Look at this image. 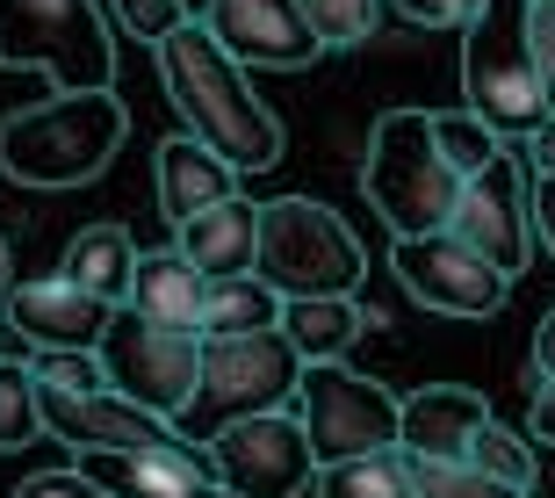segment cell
Returning a JSON list of instances; mask_svg holds the SVG:
<instances>
[{
    "label": "cell",
    "mask_w": 555,
    "mask_h": 498,
    "mask_svg": "<svg viewBox=\"0 0 555 498\" xmlns=\"http://www.w3.org/2000/svg\"><path fill=\"white\" fill-rule=\"evenodd\" d=\"M159 51V80H166V102L181 108L188 138H203L217 159H231L238 174H268L282 166V116H274L260 94H253L246 65L231 59L224 43L209 37L203 22H181Z\"/></svg>",
    "instance_id": "1"
},
{
    "label": "cell",
    "mask_w": 555,
    "mask_h": 498,
    "mask_svg": "<svg viewBox=\"0 0 555 498\" xmlns=\"http://www.w3.org/2000/svg\"><path fill=\"white\" fill-rule=\"evenodd\" d=\"M124 130H130V116L116 102V87L51 94V102L0 116V166H8L15 188H80L116 159Z\"/></svg>",
    "instance_id": "2"
},
{
    "label": "cell",
    "mask_w": 555,
    "mask_h": 498,
    "mask_svg": "<svg viewBox=\"0 0 555 498\" xmlns=\"http://www.w3.org/2000/svg\"><path fill=\"white\" fill-rule=\"evenodd\" d=\"M361 188H369L375 217L390 225V239L454 231L462 174L448 166V152H440V138H433L426 108H390V116H375L369 159H361Z\"/></svg>",
    "instance_id": "3"
},
{
    "label": "cell",
    "mask_w": 555,
    "mask_h": 498,
    "mask_svg": "<svg viewBox=\"0 0 555 498\" xmlns=\"http://www.w3.org/2000/svg\"><path fill=\"white\" fill-rule=\"evenodd\" d=\"M527 8L534 0H483L476 22L462 29V102L498 138H534L541 124H555V94L541 80Z\"/></svg>",
    "instance_id": "4"
},
{
    "label": "cell",
    "mask_w": 555,
    "mask_h": 498,
    "mask_svg": "<svg viewBox=\"0 0 555 498\" xmlns=\"http://www.w3.org/2000/svg\"><path fill=\"white\" fill-rule=\"evenodd\" d=\"M310 361L288 347V332H246V340H209L203 347V383L188 397V412L173 419L181 440L209 448V440L260 412H296Z\"/></svg>",
    "instance_id": "5"
},
{
    "label": "cell",
    "mask_w": 555,
    "mask_h": 498,
    "mask_svg": "<svg viewBox=\"0 0 555 498\" xmlns=\"http://www.w3.org/2000/svg\"><path fill=\"white\" fill-rule=\"evenodd\" d=\"M361 274H369V253L347 231V217H332L310 195L260 203V282L282 304H304V296H361Z\"/></svg>",
    "instance_id": "6"
},
{
    "label": "cell",
    "mask_w": 555,
    "mask_h": 498,
    "mask_svg": "<svg viewBox=\"0 0 555 498\" xmlns=\"http://www.w3.org/2000/svg\"><path fill=\"white\" fill-rule=\"evenodd\" d=\"M0 65H37L59 94L116 87V37L102 0H0Z\"/></svg>",
    "instance_id": "7"
},
{
    "label": "cell",
    "mask_w": 555,
    "mask_h": 498,
    "mask_svg": "<svg viewBox=\"0 0 555 498\" xmlns=\"http://www.w3.org/2000/svg\"><path fill=\"white\" fill-rule=\"evenodd\" d=\"M296 419H304L310 448H318V470L375 456V448H404V397H390L369 375H353L347 361H318L304 375Z\"/></svg>",
    "instance_id": "8"
},
{
    "label": "cell",
    "mask_w": 555,
    "mask_h": 498,
    "mask_svg": "<svg viewBox=\"0 0 555 498\" xmlns=\"http://www.w3.org/2000/svg\"><path fill=\"white\" fill-rule=\"evenodd\" d=\"M203 347H209L203 332L116 311V325H108V340H102V369L130 405H144V412H159V419H181L195 383H203Z\"/></svg>",
    "instance_id": "9"
},
{
    "label": "cell",
    "mask_w": 555,
    "mask_h": 498,
    "mask_svg": "<svg viewBox=\"0 0 555 498\" xmlns=\"http://www.w3.org/2000/svg\"><path fill=\"white\" fill-rule=\"evenodd\" d=\"M209 462H217L224 498H304L318 484V448L296 412H260L224 426L209 440Z\"/></svg>",
    "instance_id": "10"
},
{
    "label": "cell",
    "mask_w": 555,
    "mask_h": 498,
    "mask_svg": "<svg viewBox=\"0 0 555 498\" xmlns=\"http://www.w3.org/2000/svg\"><path fill=\"white\" fill-rule=\"evenodd\" d=\"M390 268L404 282L418 311L440 318H491L513 296V274L491 268L476 246H462L454 231H426V239H390Z\"/></svg>",
    "instance_id": "11"
},
{
    "label": "cell",
    "mask_w": 555,
    "mask_h": 498,
    "mask_svg": "<svg viewBox=\"0 0 555 498\" xmlns=\"http://www.w3.org/2000/svg\"><path fill=\"white\" fill-rule=\"evenodd\" d=\"M0 318L37 354H102L108 325H116V304L87 296L65 274H29V282H15V290L0 296Z\"/></svg>",
    "instance_id": "12"
},
{
    "label": "cell",
    "mask_w": 555,
    "mask_h": 498,
    "mask_svg": "<svg viewBox=\"0 0 555 498\" xmlns=\"http://www.w3.org/2000/svg\"><path fill=\"white\" fill-rule=\"evenodd\" d=\"M454 239H462V246H476L491 268H505V274H519L527 260H534V203H527V174H519L513 152H505L491 174L462 181V203H454Z\"/></svg>",
    "instance_id": "13"
},
{
    "label": "cell",
    "mask_w": 555,
    "mask_h": 498,
    "mask_svg": "<svg viewBox=\"0 0 555 498\" xmlns=\"http://www.w3.org/2000/svg\"><path fill=\"white\" fill-rule=\"evenodd\" d=\"M203 29L238 65H268V73H304L310 59H325V43L296 0H209Z\"/></svg>",
    "instance_id": "14"
},
{
    "label": "cell",
    "mask_w": 555,
    "mask_h": 498,
    "mask_svg": "<svg viewBox=\"0 0 555 498\" xmlns=\"http://www.w3.org/2000/svg\"><path fill=\"white\" fill-rule=\"evenodd\" d=\"M80 470L108 498H224L217 462L195 440H181V448H144V456H80Z\"/></svg>",
    "instance_id": "15"
},
{
    "label": "cell",
    "mask_w": 555,
    "mask_h": 498,
    "mask_svg": "<svg viewBox=\"0 0 555 498\" xmlns=\"http://www.w3.org/2000/svg\"><path fill=\"white\" fill-rule=\"evenodd\" d=\"M483 426H491V405L469 383H426L404 397V456L412 462H469Z\"/></svg>",
    "instance_id": "16"
},
{
    "label": "cell",
    "mask_w": 555,
    "mask_h": 498,
    "mask_svg": "<svg viewBox=\"0 0 555 498\" xmlns=\"http://www.w3.org/2000/svg\"><path fill=\"white\" fill-rule=\"evenodd\" d=\"M173 246L209 274V282H231V274H260V203L253 195H231V203L203 209L173 231Z\"/></svg>",
    "instance_id": "17"
},
{
    "label": "cell",
    "mask_w": 555,
    "mask_h": 498,
    "mask_svg": "<svg viewBox=\"0 0 555 498\" xmlns=\"http://www.w3.org/2000/svg\"><path fill=\"white\" fill-rule=\"evenodd\" d=\"M238 195V166L217 159V152L203 145V138H166L159 145V209H166V225L181 231L188 217H203V209L231 203Z\"/></svg>",
    "instance_id": "18"
},
{
    "label": "cell",
    "mask_w": 555,
    "mask_h": 498,
    "mask_svg": "<svg viewBox=\"0 0 555 498\" xmlns=\"http://www.w3.org/2000/svg\"><path fill=\"white\" fill-rule=\"evenodd\" d=\"M203 304H209V274L195 268L181 246H159V253L138 260V282H130L124 311L159 318V325H181V332H203Z\"/></svg>",
    "instance_id": "19"
},
{
    "label": "cell",
    "mask_w": 555,
    "mask_h": 498,
    "mask_svg": "<svg viewBox=\"0 0 555 498\" xmlns=\"http://www.w3.org/2000/svg\"><path fill=\"white\" fill-rule=\"evenodd\" d=\"M369 325H375V311H361V296H304V304H282L288 347L304 354L310 369L318 361H347V347Z\"/></svg>",
    "instance_id": "20"
},
{
    "label": "cell",
    "mask_w": 555,
    "mask_h": 498,
    "mask_svg": "<svg viewBox=\"0 0 555 498\" xmlns=\"http://www.w3.org/2000/svg\"><path fill=\"white\" fill-rule=\"evenodd\" d=\"M138 260L144 253L130 246V231L124 225H87L73 246H65V282H80L87 296H102V304H116L124 311L130 304V282H138Z\"/></svg>",
    "instance_id": "21"
},
{
    "label": "cell",
    "mask_w": 555,
    "mask_h": 498,
    "mask_svg": "<svg viewBox=\"0 0 555 498\" xmlns=\"http://www.w3.org/2000/svg\"><path fill=\"white\" fill-rule=\"evenodd\" d=\"M246 332H282V296H274L260 274H231V282H209L203 340H246Z\"/></svg>",
    "instance_id": "22"
},
{
    "label": "cell",
    "mask_w": 555,
    "mask_h": 498,
    "mask_svg": "<svg viewBox=\"0 0 555 498\" xmlns=\"http://www.w3.org/2000/svg\"><path fill=\"white\" fill-rule=\"evenodd\" d=\"M310 498H426V491H418L404 448H375V456H353V462L318 470Z\"/></svg>",
    "instance_id": "23"
},
{
    "label": "cell",
    "mask_w": 555,
    "mask_h": 498,
    "mask_svg": "<svg viewBox=\"0 0 555 498\" xmlns=\"http://www.w3.org/2000/svg\"><path fill=\"white\" fill-rule=\"evenodd\" d=\"M433 138H440V152H448V166L462 174V181H476V174H491V166L505 159V138H498L476 108H448V116H433Z\"/></svg>",
    "instance_id": "24"
},
{
    "label": "cell",
    "mask_w": 555,
    "mask_h": 498,
    "mask_svg": "<svg viewBox=\"0 0 555 498\" xmlns=\"http://www.w3.org/2000/svg\"><path fill=\"white\" fill-rule=\"evenodd\" d=\"M43 434V397H37V369L29 361H0V456L29 448Z\"/></svg>",
    "instance_id": "25"
},
{
    "label": "cell",
    "mask_w": 555,
    "mask_h": 498,
    "mask_svg": "<svg viewBox=\"0 0 555 498\" xmlns=\"http://www.w3.org/2000/svg\"><path fill=\"white\" fill-rule=\"evenodd\" d=\"M304 22L318 29L325 51H347V43H369L375 22H383V0H296Z\"/></svg>",
    "instance_id": "26"
},
{
    "label": "cell",
    "mask_w": 555,
    "mask_h": 498,
    "mask_svg": "<svg viewBox=\"0 0 555 498\" xmlns=\"http://www.w3.org/2000/svg\"><path fill=\"white\" fill-rule=\"evenodd\" d=\"M469 462L483 470V477H498V484H519V491L534 484V448H527V440H519L513 426H498V419L483 426V434H476Z\"/></svg>",
    "instance_id": "27"
},
{
    "label": "cell",
    "mask_w": 555,
    "mask_h": 498,
    "mask_svg": "<svg viewBox=\"0 0 555 498\" xmlns=\"http://www.w3.org/2000/svg\"><path fill=\"white\" fill-rule=\"evenodd\" d=\"M412 477L426 498H527L519 484H498L483 477L476 462H412Z\"/></svg>",
    "instance_id": "28"
},
{
    "label": "cell",
    "mask_w": 555,
    "mask_h": 498,
    "mask_svg": "<svg viewBox=\"0 0 555 498\" xmlns=\"http://www.w3.org/2000/svg\"><path fill=\"white\" fill-rule=\"evenodd\" d=\"M108 8H116V22H124L130 37H144V43H166L188 22L181 0H108Z\"/></svg>",
    "instance_id": "29"
},
{
    "label": "cell",
    "mask_w": 555,
    "mask_h": 498,
    "mask_svg": "<svg viewBox=\"0 0 555 498\" xmlns=\"http://www.w3.org/2000/svg\"><path fill=\"white\" fill-rule=\"evenodd\" d=\"M390 8L404 22H418V29H469L483 0H390Z\"/></svg>",
    "instance_id": "30"
},
{
    "label": "cell",
    "mask_w": 555,
    "mask_h": 498,
    "mask_svg": "<svg viewBox=\"0 0 555 498\" xmlns=\"http://www.w3.org/2000/svg\"><path fill=\"white\" fill-rule=\"evenodd\" d=\"M15 498H108V491L87 470H37V477L15 484Z\"/></svg>",
    "instance_id": "31"
},
{
    "label": "cell",
    "mask_w": 555,
    "mask_h": 498,
    "mask_svg": "<svg viewBox=\"0 0 555 498\" xmlns=\"http://www.w3.org/2000/svg\"><path fill=\"white\" fill-rule=\"evenodd\" d=\"M527 37H534L541 80H548V94H555V0H534V8H527Z\"/></svg>",
    "instance_id": "32"
},
{
    "label": "cell",
    "mask_w": 555,
    "mask_h": 498,
    "mask_svg": "<svg viewBox=\"0 0 555 498\" xmlns=\"http://www.w3.org/2000/svg\"><path fill=\"white\" fill-rule=\"evenodd\" d=\"M527 203H534V239L555 260V181H534V174H527Z\"/></svg>",
    "instance_id": "33"
},
{
    "label": "cell",
    "mask_w": 555,
    "mask_h": 498,
    "mask_svg": "<svg viewBox=\"0 0 555 498\" xmlns=\"http://www.w3.org/2000/svg\"><path fill=\"white\" fill-rule=\"evenodd\" d=\"M519 159H527L534 181H555V124H541L534 138H519Z\"/></svg>",
    "instance_id": "34"
},
{
    "label": "cell",
    "mask_w": 555,
    "mask_h": 498,
    "mask_svg": "<svg viewBox=\"0 0 555 498\" xmlns=\"http://www.w3.org/2000/svg\"><path fill=\"white\" fill-rule=\"evenodd\" d=\"M527 426L555 448V383H534V397H527Z\"/></svg>",
    "instance_id": "35"
},
{
    "label": "cell",
    "mask_w": 555,
    "mask_h": 498,
    "mask_svg": "<svg viewBox=\"0 0 555 498\" xmlns=\"http://www.w3.org/2000/svg\"><path fill=\"white\" fill-rule=\"evenodd\" d=\"M534 383H555V311L534 325Z\"/></svg>",
    "instance_id": "36"
},
{
    "label": "cell",
    "mask_w": 555,
    "mask_h": 498,
    "mask_svg": "<svg viewBox=\"0 0 555 498\" xmlns=\"http://www.w3.org/2000/svg\"><path fill=\"white\" fill-rule=\"evenodd\" d=\"M15 290V274H8V246H0V296Z\"/></svg>",
    "instance_id": "37"
},
{
    "label": "cell",
    "mask_w": 555,
    "mask_h": 498,
    "mask_svg": "<svg viewBox=\"0 0 555 498\" xmlns=\"http://www.w3.org/2000/svg\"><path fill=\"white\" fill-rule=\"evenodd\" d=\"M181 8H188V22H203V15H209V0H181Z\"/></svg>",
    "instance_id": "38"
}]
</instances>
